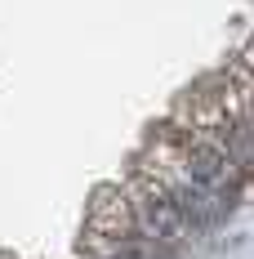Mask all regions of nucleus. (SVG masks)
Returning <instances> with one entry per match:
<instances>
[{
    "instance_id": "2",
    "label": "nucleus",
    "mask_w": 254,
    "mask_h": 259,
    "mask_svg": "<svg viewBox=\"0 0 254 259\" xmlns=\"http://www.w3.org/2000/svg\"><path fill=\"white\" fill-rule=\"evenodd\" d=\"M241 67H245V72H250V76H254V40H250V50L241 54Z\"/></svg>"
},
{
    "instance_id": "1",
    "label": "nucleus",
    "mask_w": 254,
    "mask_h": 259,
    "mask_svg": "<svg viewBox=\"0 0 254 259\" xmlns=\"http://www.w3.org/2000/svg\"><path fill=\"white\" fill-rule=\"evenodd\" d=\"M125 197H129V214H134V228L143 241H152L156 250H174L178 241L187 237V224L178 214L174 197L161 188V183L147 175V170H129V183H125Z\"/></svg>"
},
{
    "instance_id": "3",
    "label": "nucleus",
    "mask_w": 254,
    "mask_h": 259,
    "mask_svg": "<svg viewBox=\"0 0 254 259\" xmlns=\"http://www.w3.org/2000/svg\"><path fill=\"white\" fill-rule=\"evenodd\" d=\"M250 125H254V112H250Z\"/></svg>"
}]
</instances>
